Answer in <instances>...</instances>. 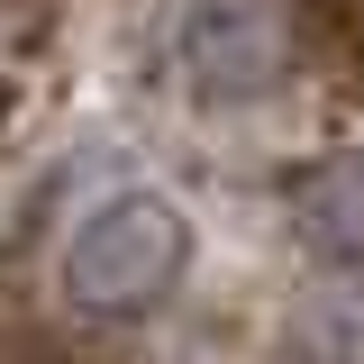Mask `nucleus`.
<instances>
[{
	"mask_svg": "<svg viewBox=\"0 0 364 364\" xmlns=\"http://www.w3.org/2000/svg\"><path fill=\"white\" fill-rule=\"evenodd\" d=\"M182 264H191V219H182V200L155 191V182H128V191L91 200L82 219H73L64 255H55V282H64V301L91 310V318H146L182 282Z\"/></svg>",
	"mask_w": 364,
	"mask_h": 364,
	"instance_id": "f257e3e1",
	"label": "nucleus"
},
{
	"mask_svg": "<svg viewBox=\"0 0 364 364\" xmlns=\"http://www.w3.org/2000/svg\"><path fill=\"white\" fill-rule=\"evenodd\" d=\"M182 73L200 100H264L291 82V9L282 0H191L182 9Z\"/></svg>",
	"mask_w": 364,
	"mask_h": 364,
	"instance_id": "f03ea898",
	"label": "nucleus"
},
{
	"mask_svg": "<svg viewBox=\"0 0 364 364\" xmlns=\"http://www.w3.org/2000/svg\"><path fill=\"white\" fill-rule=\"evenodd\" d=\"M291 237L328 273H364V146H346L291 182Z\"/></svg>",
	"mask_w": 364,
	"mask_h": 364,
	"instance_id": "7ed1b4c3",
	"label": "nucleus"
},
{
	"mask_svg": "<svg viewBox=\"0 0 364 364\" xmlns=\"http://www.w3.org/2000/svg\"><path fill=\"white\" fill-rule=\"evenodd\" d=\"M291 355L301 364H364V273L318 282L291 310Z\"/></svg>",
	"mask_w": 364,
	"mask_h": 364,
	"instance_id": "20e7f679",
	"label": "nucleus"
}]
</instances>
